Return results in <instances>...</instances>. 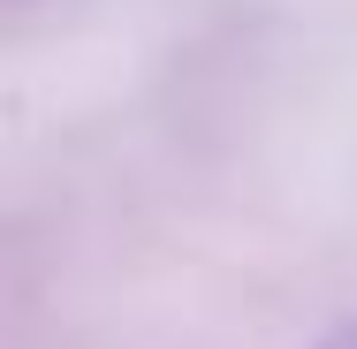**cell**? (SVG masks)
<instances>
[{
  "instance_id": "6da1fadb",
  "label": "cell",
  "mask_w": 357,
  "mask_h": 349,
  "mask_svg": "<svg viewBox=\"0 0 357 349\" xmlns=\"http://www.w3.org/2000/svg\"><path fill=\"white\" fill-rule=\"evenodd\" d=\"M335 349H357V334H342V342H335Z\"/></svg>"
}]
</instances>
